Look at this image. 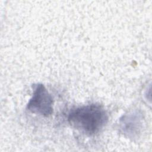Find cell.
<instances>
[{
  "label": "cell",
  "mask_w": 152,
  "mask_h": 152,
  "mask_svg": "<svg viewBox=\"0 0 152 152\" xmlns=\"http://www.w3.org/2000/svg\"><path fill=\"white\" fill-rule=\"evenodd\" d=\"M108 118V115L102 106L92 103L72 109L68 113V122L81 133L92 136L105 126Z\"/></svg>",
  "instance_id": "1"
},
{
  "label": "cell",
  "mask_w": 152,
  "mask_h": 152,
  "mask_svg": "<svg viewBox=\"0 0 152 152\" xmlns=\"http://www.w3.org/2000/svg\"><path fill=\"white\" fill-rule=\"evenodd\" d=\"M53 99L45 86L40 83L33 86V95L27 104L30 112L44 117L50 116L53 112Z\"/></svg>",
  "instance_id": "2"
},
{
  "label": "cell",
  "mask_w": 152,
  "mask_h": 152,
  "mask_svg": "<svg viewBox=\"0 0 152 152\" xmlns=\"http://www.w3.org/2000/svg\"><path fill=\"white\" fill-rule=\"evenodd\" d=\"M144 125V116L140 110L123 115L119 120V129L125 137L134 140L141 135Z\"/></svg>",
  "instance_id": "3"
}]
</instances>
